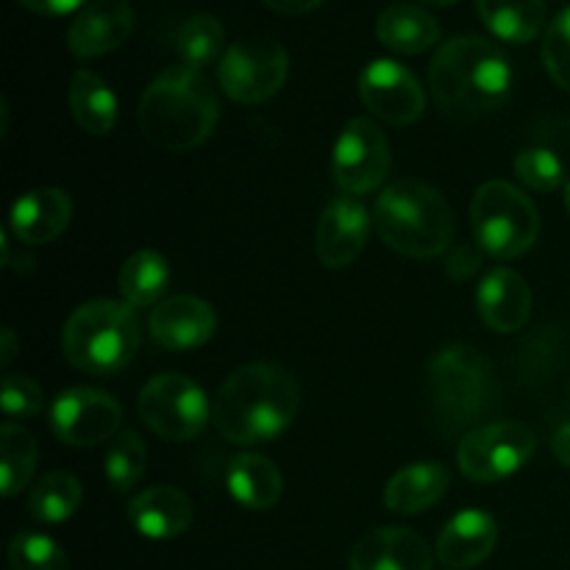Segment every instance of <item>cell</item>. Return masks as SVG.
<instances>
[{
  "label": "cell",
  "mask_w": 570,
  "mask_h": 570,
  "mask_svg": "<svg viewBox=\"0 0 570 570\" xmlns=\"http://www.w3.org/2000/svg\"><path fill=\"white\" fill-rule=\"evenodd\" d=\"M298 406V382L284 367L250 362L220 384L212 421L228 443L259 445L289 429Z\"/></svg>",
  "instance_id": "cell-1"
},
{
  "label": "cell",
  "mask_w": 570,
  "mask_h": 570,
  "mask_svg": "<svg viewBox=\"0 0 570 570\" xmlns=\"http://www.w3.org/2000/svg\"><path fill=\"white\" fill-rule=\"evenodd\" d=\"M512 65L499 45L484 37H454L429 67L434 104L454 120H476L499 109L512 92Z\"/></svg>",
  "instance_id": "cell-2"
},
{
  "label": "cell",
  "mask_w": 570,
  "mask_h": 570,
  "mask_svg": "<svg viewBox=\"0 0 570 570\" xmlns=\"http://www.w3.org/2000/svg\"><path fill=\"white\" fill-rule=\"evenodd\" d=\"M220 100L200 70L167 67L150 81L139 100V128L161 150L184 154L198 148L215 131Z\"/></svg>",
  "instance_id": "cell-3"
},
{
  "label": "cell",
  "mask_w": 570,
  "mask_h": 570,
  "mask_svg": "<svg viewBox=\"0 0 570 570\" xmlns=\"http://www.w3.org/2000/svg\"><path fill=\"white\" fill-rule=\"evenodd\" d=\"M373 226L384 245L410 259H432L454 239V215L438 189L421 181H395L379 195Z\"/></svg>",
  "instance_id": "cell-4"
},
{
  "label": "cell",
  "mask_w": 570,
  "mask_h": 570,
  "mask_svg": "<svg viewBox=\"0 0 570 570\" xmlns=\"http://www.w3.org/2000/svg\"><path fill=\"white\" fill-rule=\"evenodd\" d=\"M139 321L134 306L98 298L78 306L61 332L67 362L89 376H109L122 371L139 348Z\"/></svg>",
  "instance_id": "cell-5"
},
{
  "label": "cell",
  "mask_w": 570,
  "mask_h": 570,
  "mask_svg": "<svg viewBox=\"0 0 570 570\" xmlns=\"http://www.w3.org/2000/svg\"><path fill=\"white\" fill-rule=\"evenodd\" d=\"M426 390L434 417L445 432H460L482 421L499 395L493 365L471 345L438 351L426 367Z\"/></svg>",
  "instance_id": "cell-6"
},
{
  "label": "cell",
  "mask_w": 570,
  "mask_h": 570,
  "mask_svg": "<svg viewBox=\"0 0 570 570\" xmlns=\"http://www.w3.org/2000/svg\"><path fill=\"white\" fill-rule=\"evenodd\" d=\"M476 243L495 259H518L540 234V217L532 200L510 181H488L479 187L471 206Z\"/></svg>",
  "instance_id": "cell-7"
},
{
  "label": "cell",
  "mask_w": 570,
  "mask_h": 570,
  "mask_svg": "<svg viewBox=\"0 0 570 570\" xmlns=\"http://www.w3.org/2000/svg\"><path fill=\"white\" fill-rule=\"evenodd\" d=\"M137 410L145 426L170 443L198 438L212 415L206 393L184 373H161L150 379L139 393Z\"/></svg>",
  "instance_id": "cell-8"
},
{
  "label": "cell",
  "mask_w": 570,
  "mask_h": 570,
  "mask_svg": "<svg viewBox=\"0 0 570 570\" xmlns=\"http://www.w3.org/2000/svg\"><path fill=\"white\" fill-rule=\"evenodd\" d=\"M289 76V53L282 42L265 37L228 45L217 65L223 92L237 104H265Z\"/></svg>",
  "instance_id": "cell-9"
},
{
  "label": "cell",
  "mask_w": 570,
  "mask_h": 570,
  "mask_svg": "<svg viewBox=\"0 0 570 570\" xmlns=\"http://www.w3.org/2000/svg\"><path fill=\"white\" fill-rule=\"evenodd\" d=\"M538 440L523 423L499 421L476 426L462 438L456 449V465L471 482L490 484L512 476L532 460Z\"/></svg>",
  "instance_id": "cell-10"
},
{
  "label": "cell",
  "mask_w": 570,
  "mask_h": 570,
  "mask_svg": "<svg viewBox=\"0 0 570 570\" xmlns=\"http://www.w3.org/2000/svg\"><path fill=\"white\" fill-rule=\"evenodd\" d=\"M390 142L367 117L345 122L332 150V178L345 195H367L384 184L390 173Z\"/></svg>",
  "instance_id": "cell-11"
},
{
  "label": "cell",
  "mask_w": 570,
  "mask_h": 570,
  "mask_svg": "<svg viewBox=\"0 0 570 570\" xmlns=\"http://www.w3.org/2000/svg\"><path fill=\"white\" fill-rule=\"evenodd\" d=\"M120 421V401L98 387H70L56 395L50 406V429L72 449H89L117 438Z\"/></svg>",
  "instance_id": "cell-12"
},
{
  "label": "cell",
  "mask_w": 570,
  "mask_h": 570,
  "mask_svg": "<svg viewBox=\"0 0 570 570\" xmlns=\"http://www.w3.org/2000/svg\"><path fill=\"white\" fill-rule=\"evenodd\" d=\"M360 98L379 120L393 126H412L426 111L421 81L393 59H376L362 70Z\"/></svg>",
  "instance_id": "cell-13"
},
{
  "label": "cell",
  "mask_w": 570,
  "mask_h": 570,
  "mask_svg": "<svg viewBox=\"0 0 570 570\" xmlns=\"http://www.w3.org/2000/svg\"><path fill=\"white\" fill-rule=\"evenodd\" d=\"M371 215L356 195H340L323 209L315 232L317 256L332 271L354 265L371 237Z\"/></svg>",
  "instance_id": "cell-14"
},
{
  "label": "cell",
  "mask_w": 570,
  "mask_h": 570,
  "mask_svg": "<svg viewBox=\"0 0 570 570\" xmlns=\"http://www.w3.org/2000/svg\"><path fill=\"white\" fill-rule=\"evenodd\" d=\"M154 343L170 351H193L209 343L217 332V312L198 295H173L156 304L148 317Z\"/></svg>",
  "instance_id": "cell-15"
},
{
  "label": "cell",
  "mask_w": 570,
  "mask_h": 570,
  "mask_svg": "<svg viewBox=\"0 0 570 570\" xmlns=\"http://www.w3.org/2000/svg\"><path fill=\"white\" fill-rule=\"evenodd\" d=\"M137 26V14L126 0H95L78 11L67 28V48L78 59H98L122 48Z\"/></svg>",
  "instance_id": "cell-16"
},
{
  "label": "cell",
  "mask_w": 570,
  "mask_h": 570,
  "mask_svg": "<svg viewBox=\"0 0 570 570\" xmlns=\"http://www.w3.org/2000/svg\"><path fill=\"white\" fill-rule=\"evenodd\" d=\"M432 551L417 532L404 527H382L354 546L348 570H432Z\"/></svg>",
  "instance_id": "cell-17"
},
{
  "label": "cell",
  "mask_w": 570,
  "mask_h": 570,
  "mask_svg": "<svg viewBox=\"0 0 570 570\" xmlns=\"http://www.w3.org/2000/svg\"><path fill=\"white\" fill-rule=\"evenodd\" d=\"M499 523L484 510H462L451 518L438 538V560L451 570L476 568L493 554Z\"/></svg>",
  "instance_id": "cell-18"
},
{
  "label": "cell",
  "mask_w": 570,
  "mask_h": 570,
  "mask_svg": "<svg viewBox=\"0 0 570 570\" xmlns=\"http://www.w3.org/2000/svg\"><path fill=\"white\" fill-rule=\"evenodd\" d=\"M72 200L65 189L39 187L20 195L11 206L9 226L17 243L48 245L70 226Z\"/></svg>",
  "instance_id": "cell-19"
},
{
  "label": "cell",
  "mask_w": 570,
  "mask_h": 570,
  "mask_svg": "<svg viewBox=\"0 0 570 570\" xmlns=\"http://www.w3.org/2000/svg\"><path fill=\"white\" fill-rule=\"evenodd\" d=\"M476 306L482 321L493 332H521L532 315V289L521 273L510 271V267H495L479 284Z\"/></svg>",
  "instance_id": "cell-20"
},
{
  "label": "cell",
  "mask_w": 570,
  "mask_h": 570,
  "mask_svg": "<svg viewBox=\"0 0 570 570\" xmlns=\"http://www.w3.org/2000/svg\"><path fill=\"white\" fill-rule=\"evenodd\" d=\"M128 521L142 538L173 540L189 532L195 521V507L187 493L170 484H156L134 495L128 504Z\"/></svg>",
  "instance_id": "cell-21"
},
{
  "label": "cell",
  "mask_w": 570,
  "mask_h": 570,
  "mask_svg": "<svg viewBox=\"0 0 570 570\" xmlns=\"http://www.w3.org/2000/svg\"><path fill=\"white\" fill-rule=\"evenodd\" d=\"M451 476L443 462H412L384 488V504L395 515H417L449 493Z\"/></svg>",
  "instance_id": "cell-22"
},
{
  "label": "cell",
  "mask_w": 570,
  "mask_h": 570,
  "mask_svg": "<svg viewBox=\"0 0 570 570\" xmlns=\"http://www.w3.org/2000/svg\"><path fill=\"white\" fill-rule=\"evenodd\" d=\"M376 37L384 48L395 53L417 56L438 45L440 22L421 6L393 3L379 14Z\"/></svg>",
  "instance_id": "cell-23"
},
{
  "label": "cell",
  "mask_w": 570,
  "mask_h": 570,
  "mask_svg": "<svg viewBox=\"0 0 570 570\" xmlns=\"http://www.w3.org/2000/svg\"><path fill=\"white\" fill-rule=\"evenodd\" d=\"M226 484L234 501L254 512L273 510L282 499L284 488L282 471L276 468V462L262 454L234 456L226 471Z\"/></svg>",
  "instance_id": "cell-24"
},
{
  "label": "cell",
  "mask_w": 570,
  "mask_h": 570,
  "mask_svg": "<svg viewBox=\"0 0 570 570\" xmlns=\"http://www.w3.org/2000/svg\"><path fill=\"white\" fill-rule=\"evenodd\" d=\"M67 100H70L72 117H76V122L83 131L104 137V134H109L117 126V95L95 72H72Z\"/></svg>",
  "instance_id": "cell-25"
},
{
  "label": "cell",
  "mask_w": 570,
  "mask_h": 570,
  "mask_svg": "<svg viewBox=\"0 0 570 570\" xmlns=\"http://www.w3.org/2000/svg\"><path fill=\"white\" fill-rule=\"evenodd\" d=\"M484 26L504 42H532L546 22L543 0H476Z\"/></svg>",
  "instance_id": "cell-26"
},
{
  "label": "cell",
  "mask_w": 570,
  "mask_h": 570,
  "mask_svg": "<svg viewBox=\"0 0 570 570\" xmlns=\"http://www.w3.org/2000/svg\"><path fill=\"white\" fill-rule=\"evenodd\" d=\"M170 287V265L156 250H137L120 267L117 289L128 306H154Z\"/></svg>",
  "instance_id": "cell-27"
},
{
  "label": "cell",
  "mask_w": 570,
  "mask_h": 570,
  "mask_svg": "<svg viewBox=\"0 0 570 570\" xmlns=\"http://www.w3.org/2000/svg\"><path fill=\"white\" fill-rule=\"evenodd\" d=\"M83 490L72 473L50 471L39 479L28 495V512L39 523H65L81 507Z\"/></svg>",
  "instance_id": "cell-28"
},
{
  "label": "cell",
  "mask_w": 570,
  "mask_h": 570,
  "mask_svg": "<svg viewBox=\"0 0 570 570\" xmlns=\"http://www.w3.org/2000/svg\"><path fill=\"white\" fill-rule=\"evenodd\" d=\"M37 440L20 423L6 421L0 426V468H3V495L14 499L28 488L33 471H37Z\"/></svg>",
  "instance_id": "cell-29"
},
{
  "label": "cell",
  "mask_w": 570,
  "mask_h": 570,
  "mask_svg": "<svg viewBox=\"0 0 570 570\" xmlns=\"http://www.w3.org/2000/svg\"><path fill=\"white\" fill-rule=\"evenodd\" d=\"M223 45H226V28L215 14H206V11L187 17L176 31L178 56L184 65L195 70H204L206 65L220 59V53H226Z\"/></svg>",
  "instance_id": "cell-30"
},
{
  "label": "cell",
  "mask_w": 570,
  "mask_h": 570,
  "mask_svg": "<svg viewBox=\"0 0 570 570\" xmlns=\"http://www.w3.org/2000/svg\"><path fill=\"white\" fill-rule=\"evenodd\" d=\"M148 465V449L137 432H120L106 449L104 473L115 493H128L139 484Z\"/></svg>",
  "instance_id": "cell-31"
},
{
  "label": "cell",
  "mask_w": 570,
  "mask_h": 570,
  "mask_svg": "<svg viewBox=\"0 0 570 570\" xmlns=\"http://www.w3.org/2000/svg\"><path fill=\"white\" fill-rule=\"evenodd\" d=\"M11 570H70L65 549L37 532H22L9 546Z\"/></svg>",
  "instance_id": "cell-32"
},
{
  "label": "cell",
  "mask_w": 570,
  "mask_h": 570,
  "mask_svg": "<svg viewBox=\"0 0 570 570\" xmlns=\"http://www.w3.org/2000/svg\"><path fill=\"white\" fill-rule=\"evenodd\" d=\"M515 176L534 193H554L566 178L562 161L549 148H527L515 156Z\"/></svg>",
  "instance_id": "cell-33"
},
{
  "label": "cell",
  "mask_w": 570,
  "mask_h": 570,
  "mask_svg": "<svg viewBox=\"0 0 570 570\" xmlns=\"http://www.w3.org/2000/svg\"><path fill=\"white\" fill-rule=\"evenodd\" d=\"M543 65L551 81L570 92V6L551 20L543 37Z\"/></svg>",
  "instance_id": "cell-34"
},
{
  "label": "cell",
  "mask_w": 570,
  "mask_h": 570,
  "mask_svg": "<svg viewBox=\"0 0 570 570\" xmlns=\"http://www.w3.org/2000/svg\"><path fill=\"white\" fill-rule=\"evenodd\" d=\"M0 406H3V415L9 417V421H14V417H33L42 412L45 395L31 376L6 373Z\"/></svg>",
  "instance_id": "cell-35"
},
{
  "label": "cell",
  "mask_w": 570,
  "mask_h": 570,
  "mask_svg": "<svg viewBox=\"0 0 570 570\" xmlns=\"http://www.w3.org/2000/svg\"><path fill=\"white\" fill-rule=\"evenodd\" d=\"M479 265H482L479 250L471 248V245H462V248L451 250L449 262H445V271H449V276L456 278V282H465V278H471L473 273L479 271Z\"/></svg>",
  "instance_id": "cell-36"
},
{
  "label": "cell",
  "mask_w": 570,
  "mask_h": 570,
  "mask_svg": "<svg viewBox=\"0 0 570 570\" xmlns=\"http://www.w3.org/2000/svg\"><path fill=\"white\" fill-rule=\"evenodd\" d=\"M14 3L22 6V9L33 11V14L61 17V14H70V11L81 9L87 0H14Z\"/></svg>",
  "instance_id": "cell-37"
},
{
  "label": "cell",
  "mask_w": 570,
  "mask_h": 570,
  "mask_svg": "<svg viewBox=\"0 0 570 570\" xmlns=\"http://www.w3.org/2000/svg\"><path fill=\"white\" fill-rule=\"evenodd\" d=\"M262 3L278 14H306V11L317 9L323 0H262Z\"/></svg>",
  "instance_id": "cell-38"
},
{
  "label": "cell",
  "mask_w": 570,
  "mask_h": 570,
  "mask_svg": "<svg viewBox=\"0 0 570 570\" xmlns=\"http://www.w3.org/2000/svg\"><path fill=\"white\" fill-rule=\"evenodd\" d=\"M551 445H554L557 460H560L566 468H570V421L562 423V426L557 429L554 443H551Z\"/></svg>",
  "instance_id": "cell-39"
},
{
  "label": "cell",
  "mask_w": 570,
  "mask_h": 570,
  "mask_svg": "<svg viewBox=\"0 0 570 570\" xmlns=\"http://www.w3.org/2000/svg\"><path fill=\"white\" fill-rule=\"evenodd\" d=\"M0 340H3V348H0V365L6 367L11 360H14V354H17V334L11 332V328H3Z\"/></svg>",
  "instance_id": "cell-40"
},
{
  "label": "cell",
  "mask_w": 570,
  "mask_h": 570,
  "mask_svg": "<svg viewBox=\"0 0 570 570\" xmlns=\"http://www.w3.org/2000/svg\"><path fill=\"white\" fill-rule=\"evenodd\" d=\"M423 3H432V6H454L456 0H423Z\"/></svg>",
  "instance_id": "cell-41"
},
{
  "label": "cell",
  "mask_w": 570,
  "mask_h": 570,
  "mask_svg": "<svg viewBox=\"0 0 570 570\" xmlns=\"http://www.w3.org/2000/svg\"><path fill=\"white\" fill-rule=\"evenodd\" d=\"M566 206H568V212H570V178H568V184H566Z\"/></svg>",
  "instance_id": "cell-42"
}]
</instances>
